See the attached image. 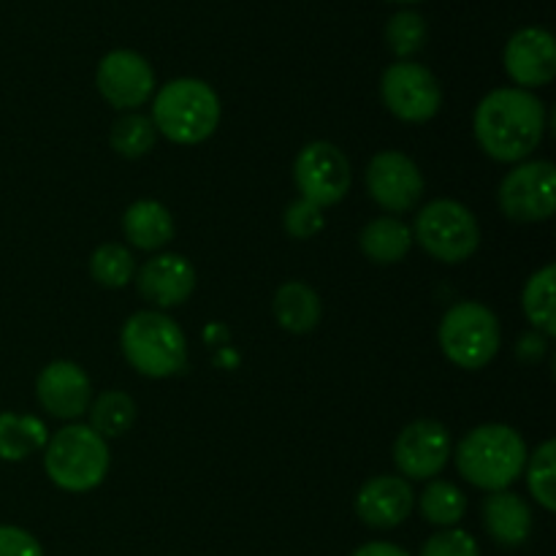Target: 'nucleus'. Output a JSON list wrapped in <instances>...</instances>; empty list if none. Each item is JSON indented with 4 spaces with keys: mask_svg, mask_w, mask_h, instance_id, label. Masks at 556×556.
Segmentation results:
<instances>
[{
    "mask_svg": "<svg viewBox=\"0 0 556 556\" xmlns=\"http://www.w3.org/2000/svg\"><path fill=\"white\" fill-rule=\"evenodd\" d=\"M546 134V103L521 87L492 90L476 109V139L497 163H521Z\"/></svg>",
    "mask_w": 556,
    "mask_h": 556,
    "instance_id": "1",
    "label": "nucleus"
},
{
    "mask_svg": "<svg viewBox=\"0 0 556 556\" xmlns=\"http://www.w3.org/2000/svg\"><path fill=\"white\" fill-rule=\"evenodd\" d=\"M525 438L505 424H483L465 434L456 448V470L483 492H505L516 478H521L527 465Z\"/></svg>",
    "mask_w": 556,
    "mask_h": 556,
    "instance_id": "2",
    "label": "nucleus"
},
{
    "mask_svg": "<svg viewBox=\"0 0 556 556\" xmlns=\"http://www.w3.org/2000/svg\"><path fill=\"white\" fill-rule=\"evenodd\" d=\"M150 119L174 144H201L220 123V98L201 79H174L155 96Z\"/></svg>",
    "mask_w": 556,
    "mask_h": 556,
    "instance_id": "3",
    "label": "nucleus"
},
{
    "mask_svg": "<svg viewBox=\"0 0 556 556\" xmlns=\"http://www.w3.org/2000/svg\"><path fill=\"white\" fill-rule=\"evenodd\" d=\"M123 356L139 375L152 380L172 378L188 364V340L177 320L157 309L130 315L119 334Z\"/></svg>",
    "mask_w": 556,
    "mask_h": 556,
    "instance_id": "4",
    "label": "nucleus"
},
{
    "mask_svg": "<svg viewBox=\"0 0 556 556\" xmlns=\"http://www.w3.org/2000/svg\"><path fill=\"white\" fill-rule=\"evenodd\" d=\"M109 445L85 424H71L52 434L43 448V470L63 492H92L109 472Z\"/></svg>",
    "mask_w": 556,
    "mask_h": 556,
    "instance_id": "5",
    "label": "nucleus"
},
{
    "mask_svg": "<svg viewBox=\"0 0 556 556\" xmlns=\"http://www.w3.org/2000/svg\"><path fill=\"white\" fill-rule=\"evenodd\" d=\"M440 351L462 369H483L500 351V320L486 304L459 302L440 320Z\"/></svg>",
    "mask_w": 556,
    "mask_h": 556,
    "instance_id": "6",
    "label": "nucleus"
},
{
    "mask_svg": "<svg viewBox=\"0 0 556 556\" xmlns=\"http://www.w3.org/2000/svg\"><path fill=\"white\" fill-rule=\"evenodd\" d=\"M413 242L421 244L434 261L462 264L481 244V226L465 204L454 199L429 201L410 228Z\"/></svg>",
    "mask_w": 556,
    "mask_h": 556,
    "instance_id": "7",
    "label": "nucleus"
},
{
    "mask_svg": "<svg viewBox=\"0 0 556 556\" xmlns=\"http://www.w3.org/2000/svg\"><path fill=\"white\" fill-rule=\"evenodd\" d=\"M386 109L402 123H429L443 106V90L432 71L421 63L400 60L380 79Z\"/></svg>",
    "mask_w": 556,
    "mask_h": 556,
    "instance_id": "8",
    "label": "nucleus"
},
{
    "mask_svg": "<svg viewBox=\"0 0 556 556\" xmlns=\"http://www.w3.org/2000/svg\"><path fill=\"white\" fill-rule=\"evenodd\" d=\"M500 210L516 223H543L556 210V168L548 161L519 163L500 182Z\"/></svg>",
    "mask_w": 556,
    "mask_h": 556,
    "instance_id": "9",
    "label": "nucleus"
},
{
    "mask_svg": "<svg viewBox=\"0 0 556 556\" xmlns=\"http://www.w3.org/2000/svg\"><path fill=\"white\" fill-rule=\"evenodd\" d=\"M293 179H296L302 199L326 210V206H334L345 199L353 174L351 163L340 147H334L331 141H313L296 155Z\"/></svg>",
    "mask_w": 556,
    "mask_h": 556,
    "instance_id": "10",
    "label": "nucleus"
},
{
    "mask_svg": "<svg viewBox=\"0 0 556 556\" xmlns=\"http://www.w3.org/2000/svg\"><path fill=\"white\" fill-rule=\"evenodd\" d=\"M451 459V432L440 421L421 418L407 424L394 443L396 470L410 481H429L440 476Z\"/></svg>",
    "mask_w": 556,
    "mask_h": 556,
    "instance_id": "11",
    "label": "nucleus"
},
{
    "mask_svg": "<svg viewBox=\"0 0 556 556\" xmlns=\"http://www.w3.org/2000/svg\"><path fill=\"white\" fill-rule=\"evenodd\" d=\"M367 193L389 212H410L424 195L421 168L400 150H383L367 166Z\"/></svg>",
    "mask_w": 556,
    "mask_h": 556,
    "instance_id": "12",
    "label": "nucleus"
},
{
    "mask_svg": "<svg viewBox=\"0 0 556 556\" xmlns=\"http://www.w3.org/2000/svg\"><path fill=\"white\" fill-rule=\"evenodd\" d=\"M96 85L114 109H136L155 92V71L134 49H114L98 63Z\"/></svg>",
    "mask_w": 556,
    "mask_h": 556,
    "instance_id": "13",
    "label": "nucleus"
},
{
    "mask_svg": "<svg viewBox=\"0 0 556 556\" xmlns=\"http://www.w3.org/2000/svg\"><path fill=\"white\" fill-rule=\"evenodd\" d=\"M505 71L521 90L546 87L556 76V41L543 27H521L508 38L503 54Z\"/></svg>",
    "mask_w": 556,
    "mask_h": 556,
    "instance_id": "14",
    "label": "nucleus"
},
{
    "mask_svg": "<svg viewBox=\"0 0 556 556\" xmlns=\"http://www.w3.org/2000/svg\"><path fill=\"white\" fill-rule=\"evenodd\" d=\"M36 396L49 416L74 421L90 407L92 383L79 364L52 362L38 372Z\"/></svg>",
    "mask_w": 556,
    "mask_h": 556,
    "instance_id": "15",
    "label": "nucleus"
},
{
    "mask_svg": "<svg viewBox=\"0 0 556 556\" xmlns=\"http://www.w3.org/2000/svg\"><path fill=\"white\" fill-rule=\"evenodd\" d=\"M136 288L147 302L161 309L179 307L188 302L195 288V269L188 258L177 253H157L136 269Z\"/></svg>",
    "mask_w": 556,
    "mask_h": 556,
    "instance_id": "16",
    "label": "nucleus"
},
{
    "mask_svg": "<svg viewBox=\"0 0 556 556\" xmlns=\"http://www.w3.org/2000/svg\"><path fill=\"white\" fill-rule=\"evenodd\" d=\"M416 494L402 476H375L358 489L356 514L358 519L375 530L400 527L413 514Z\"/></svg>",
    "mask_w": 556,
    "mask_h": 556,
    "instance_id": "17",
    "label": "nucleus"
},
{
    "mask_svg": "<svg viewBox=\"0 0 556 556\" xmlns=\"http://www.w3.org/2000/svg\"><path fill=\"white\" fill-rule=\"evenodd\" d=\"M486 532L505 548H519L532 535V510L525 497L514 492H492L483 500Z\"/></svg>",
    "mask_w": 556,
    "mask_h": 556,
    "instance_id": "18",
    "label": "nucleus"
},
{
    "mask_svg": "<svg viewBox=\"0 0 556 556\" xmlns=\"http://www.w3.org/2000/svg\"><path fill=\"white\" fill-rule=\"evenodd\" d=\"M123 233L134 248L155 253L174 239V217L161 201H134L123 215Z\"/></svg>",
    "mask_w": 556,
    "mask_h": 556,
    "instance_id": "19",
    "label": "nucleus"
},
{
    "mask_svg": "<svg viewBox=\"0 0 556 556\" xmlns=\"http://www.w3.org/2000/svg\"><path fill=\"white\" fill-rule=\"evenodd\" d=\"M271 309H275L277 324L282 326L291 334H307L315 326L320 324V296L307 286V282H282L275 293V302H271Z\"/></svg>",
    "mask_w": 556,
    "mask_h": 556,
    "instance_id": "20",
    "label": "nucleus"
},
{
    "mask_svg": "<svg viewBox=\"0 0 556 556\" xmlns=\"http://www.w3.org/2000/svg\"><path fill=\"white\" fill-rule=\"evenodd\" d=\"M362 244V253L367 255L372 264H400L413 248V233L400 217H375L372 223H367L358 237Z\"/></svg>",
    "mask_w": 556,
    "mask_h": 556,
    "instance_id": "21",
    "label": "nucleus"
},
{
    "mask_svg": "<svg viewBox=\"0 0 556 556\" xmlns=\"http://www.w3.org/2000/svg\"><path fill=\"white\" fill-rule=\"evenodd\" d=\"M49 429L41 418L0 413V459L25 462L47 448Z\"/></svg>",
    "mask_w": 556,
    "mask_h": 556,
    "instance_id": "22",
    "label": "nucleus"
},
{
    "mask_svg": "<svg viewBox=\"0 0 556 556\" xmlns=\"http://www.w3.org/2000/svg\"><path fill=\"white\" fill-rule=\"evenodd\" d=\"M554 280H556V269L554 264H548L527 280L525 293H521V307H525L527 320H530V324L535 326L538 331H543L546 337L556 334Z\"/></svg>",
    "mask_w": 556,
    "mask_h": 556,
    "instance_id": "23",
    "label": "nucleus"
},
{
    "mask_svg": "<svg viewBox=\"0 0 556 556\" xmlns=\"http://www.w3.org/2000/svg\"><path fill=\"white\" fill-rule=\"evenodd\" d=\"M90 413V429L106 438H123L136 424V402L125 391H103L96 402L87 407Z\"/></svg>",
    "mask_w": 556,
    "mask_h": 556,
    "instance_id": "24",
    "label": "nucleus"
},
{
    "mask_svg": "<svg viewBox=\"0 0 556 556\" xmlns=\"http://www.w3.org/2000/svg\"><path fill=\"white\" fill-rule=\"evenodd\" d=\"M418 508H421V516L429 521V525L438 527H456L462 519H465L467 510V497L456 483L451 481H432L418 497Z\"/></svg>",
    "mask_w": 556,
    "mask_h": 556,
    "instance_id": "25",
    "label": "nucleus"
},
{
    "mask_svg": "<svg viewBox=\"0 0 556 556\" xmlns=\"http://www.w3.org/2000/svg\"><path fill=\"white\" fill-rule=\"evenodd\" d=\"M109 141H112V150L117 152V155L130 157V161H134V157H144L147 152L155 147L157 130L147 114L130 112V114H123V117L112 125Z\"/></svg>",
    "mask_w": 556,
    "mask_h": 556,
    "instance_id": "26",
    "label": "nucleus"
},
{
    "mask_svg": "<svg viewBox=\"0 0 556 556\" xmlns=\"http://www.w3.org/2000/svg\"><path fill=\"white\" fill-rule=\"evenodd\" d=\"M527 486H530L532 497L543 510H556V443L546 440L538 445L535 454L527 456Z\"/></svg>",
    "mask_w": 556,
    "mask_h": 556,
    "instance_id": "27",
    "label": "nucleus"
},
{
    "mask_svg": "<svg viewBox=\"0 0 556 556\" xmlns=\"http://www.w3.org/2000/svg\"><path fill=\"white\" fill-rule=\"evenodd\" d=\"M90 275L103 288H125L136 277L134 253L123 244H101L90 258Z\"/></svg>",
    "mask_w": 556,
    "mask_h": 556,
    "instance_id": "28",
    "label": "nucleus"
},
{
    "mask_svg": "<svg viewBox=\"0 0 556 556\" xmlns=\"http://www.w3.org/2000/svg\"><path fill=\"white\" fill-rule=\"evenodd\" d=\"M429 36L427 20L418 11H396L386 25V43L400 60L413 58L424 49Z\"/></svg>",
    "mask_w": 556,
    "mask_h": 556,
    "instance_id": "29",
    "label": "nucleus"
},
{
    "mask_svg": "<svg viewBox=\"0 0 556 556\" xmlns=\"http://www.w3.org/2000/svg\"><path fill=\"white\" fill-rule=\"evenodd\" d=\"M282 226H286L288 237L313 239L324 228V210L315 206L313 201L299 199L293 204H288L286 215H282Z\"/></svg>",
    "mask_w": 556,
    "mask_h": 556,
    "instance_id": "30",
    "label": "nucleus"
},
{
    "mask_svg": "<svg viewBox=\"0 0 556 556\" xmlns=\"http://www.w3.org/2000/svg\"><path fill=\"white\" fill-rule=\"evenodd\" d=\"M418 556H481V548H478L476 538L470 532L448 527V530L429 538Z\"/></svg>",
    "mask_w": 556,
    "mask_h": 556,
    "instance_id": "31",
    "label": "nucleus"
},
{
    "mask_svg": "<svg viewBox=\"0 0 556 556\" xmlns=\"http://www.w3.org/2000/svg\"><path fill=\"white\" fill-rule=\"evenodd\" d=\"M0 556H43L41 543L22 527H0Z\"/></svg>",
    "mask_w": 556,
    "mask_h": 556,
    "instance_id": "32",
    "label": "nucleus"
},
{
    "mask_svg": "<svg viewBox=\"0 0 556 556\" xmlns=\"http://www.w3.org/2000/svg\"><path fill=\"white\" fill-rule=\"evenodd\" d=\"M353 556H407V552H402L400 546H394V543H367V546L356 548Z\"/></svg>",
    "mask_w": 556,
    "mask_h": 556,
    "instance_id": "33",
    "label": "nucleus"
},
{
    "mask_svg": "<svg viewBox=\"0 0 556 556\" xmlns=\"http://www.w3.org/2000/svg\"><path fill=\"white\" fill-rule=\"evenodd\" d=\"M394 3H405V5H410V3H421V0H394Z\"/></svg>",
    "mask_w": 556,
    "mask_h": 556,
    "instance_id": "34",
    "label": "nucleus"
}]
</instances>
